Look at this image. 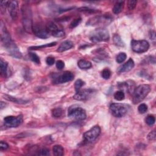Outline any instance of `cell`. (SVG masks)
Listing matches in <instances>:
<instances>
[{
	"label": "cell",
	"instance_id": "cell-1",
	"mask_svg": "<svg viewBox=\"0 0 156 156\" xmlns=\"http://www.w3.org/2000/svg\"><path fill=\"white\" fill-rule=\"evenodd\" d=\"M21 11L24 29L27 32H32V14L31 8L28 4H24L22 6Z\"/></svg>",
	"mask_w": 156,
	"mask_h": 156
},
{
	"label": "cell",
	"instance_id": "cell-2",
	"mask_svg": "<svg viewBox=\"0 0 156 156\" xmlns=\"http://www.w3.org/2000/svg\"><path fill=\"white\" fill-rule=\"evenodd\" d=\"M151 91V87L148 84H142L135 88L133 92V102L134 104L140 103Z\"/></svg>",
	"mask_w": 156,
	"mask_h": 156
},
{
	"label": "cell",
	"instance_id": "cell-3",
	"mask_svg": "<svg viewBox=\"0 0 156 156\" xmlns=\"http://www.w3.org/2000/svg\"><path fill=\"white\" fill-rule=\"evenodd\" d=\"M112 21L113 18L110 15L104 14L92 18L87 22V25L90 26L103 27L109 25Z\"/></svg>",
	"mask_w": 156,
	"mask_h": 156
},
{
	"label": "cell",
	"instance_id": "cell-4",
	"mask_svg": "<svg viewBox=\"0 0 156 156\" xmlns=\"http://www.w3.org/2000/svg\"><path fill=\"white\" fill-rule=\"evenodd\" d=\"M109 32L107 29L104 28H98L95 30L90 36V39L95 43L106 41L109 40Z\"/></svg>",
	"mask_w": 156,
	"mask_h": 156
},
{
	"label": "cell",
	"instance_id": "cell-5",
	"mask_svg": "<svg viewBox=\"0 0 156 156\" xmlns=\"http://www.w3.org/2000/svg\"><path fill=\"white\" fill-rule=\"evenodd\" d=\"M68 116L77 120H84L87 117L86 110L77 105H73L69 107Z\"/></svg>",
	"mask_w": 156,
	"mask_h": 156
},
{
	"label": "cell",
	"instance_id": "cell-6",
	"mask_svg": "<svg viewBox=\"0 0 156 156\" xmlns=\"http://www.w3.org/2000/svg\"><path fill=\"white\" fill-rule=\"evenodd\" d=\"M110 110L113 116L117 118L123 117L128 112V108L124 104L113 103L110 106Z\"/></svg>",
	"mask_w": 156,
	"mask_h": 156
},
{
	"label": "cell",
	"instance_id": "cell-7",
	"mask_svg": "<svg viewBox=\"0 0 156 156\" xmlns=\"http://www.w3.org/2000/svg\"><path fill=\"white\" fill-rule=\"evenodd\" d=\"M131 47L133 50L137 53L146 52L149 48V44L146 40H135L131 41Z\"/></svg>",
	"mask_w": 156,
	"mask_h": 156
},
{
	"label": "cell",
	"instance_id": "cell-8",
	"mask_svg": "<svg viewBox=\"0 0 156 156\" xmlns=\"http://www.w3.org/2000/svg\"><path fill=\"white\" fill-rule=\"evenodd\" d=\"M101 134V128L99 126H95L84 134V139L87 142L91 143L94 142Z\"/></svg>",
	"mask_w": 156,
	"mask_h": 156
},
{
	"label": "cell",
	"instance_id": "cell-9",
	"mask_svg": "<svg viewBox=\"0 0 156 156\" xmlns=\"http://www.w3.org/2000/svg\"><path fill=\"white\" fill-rule=\"evenodd\" d=\"M32 32L39 38L47 39L50 37V34L48 32L46 27H44L40 23L33 24Z\"/></svg>",
	"mask_w": 156,
	"mask_h": 156
},
{
	"label": "cell",
	"instance_id": "cell-10",
	"mask_svg": "<svg viewBox=\"0 0 156 156\" xmlns=\"http://www.w3.org/2000/svg\"><path fill=\"white\" fill-rule=\"evenodd\" d=\"M23 116H8L4 118V124L8 128H17L23 123Z\"/></svg>",
	"mask_w": 156,
	"mask_h": 156
},
{
	"label": "cell",
	"instance_id": "cell-11",
	"mask_svg": "<svg viewBox=\"0 0 156 156\" xmlns=\"http://www.w3.org/2000/svg\"><path fill=\"white\" fill-rule=\"evenodd\" d=\"M46 29L48 32L55 37H61L64 36L65 32L62 29H59L57 25L52 21H49L46 23Z\"/></svg>",
	"mask_w": 156,
	"mask_h": 156
},
{
	"label": "cell",
	"instance_id": "cell-12",
	"mask_svg": "<svg viewBox=\"0 0 156 156\" xmlns=\"http://www.w3.org/2000/svg\"><path fill=\"white\" fill-rule=\"evenodd\" d=\"M1 41L4 45V46L6 48L7 46H8L9 44H10L12 42V40L10 35L9 32L8 31V30L6 28L5 25H4V23L3 21L1 22Z\"/></svg>",
	"mask_w": 156,
	"mask_h": 156
},
{
	"label": "cell",
	"instance_id": "cell-13",
	"mask_svg": "<svg viewBox=\"0 0 156 156\" xmlns=\"http://www.w3.org/2000/svg\"><path fill=\"white\" fill-rule=\"evenodd\" d=\"M74 79L73 74L70 71H65L62 75H59V76L55 77L54 83L55 84H63L67 82L71 81Z\"/></svg>",
	"mask_w": 156,
	"mask_h": 156
},
{
	"label": "cell",
	"instance_id": "cell-14",
	"mask_svg": "<svg viewBox=\"0 0 156 156\" xmlns=\"http://www.w3.org/2000/svg\"><path fill=\"white\" fill-rule=\"evenodd\" d=\"M94 91V90L90 88L79 90V92H77V93L74 95L73 98L78 101L87 100L91 97Z\"/></svg>",
	"mask_w": 156,
	"mask_h": 156
},
{
	"label": "cell",
	"instance_id": "cell-15",
	"mask_svg": "<svg viewBox=\"0 0 156 156\" xmlns=\"http://www.w3.org/2000/svg\"><path fill=\"white\" fill-rule=\"evenodd\" d=\"M8 10L12 19L15 20L19 17V3L17 1H10L8 5Z\"/></svg>",
	"mask_w": 156,
	"mask_h": 156
},
{
	"label": "cell",
	"instance_id": "cell-16",
	"mask_svg": "<svg viewBox=\"0 0 156 156\" xmlns=\"http://www.w3.org/2000/svg\"><path fill=\"white\" fill-rule=\"evenodd\" d=\"M6 48L8 50L9 53L11 56H12L14 57L17 59H20L22 57V55L20 50H19V48L15 45V43L12 41L10 44L6 47Z\"/></svg>",
	"mask_w": 156,
	"mask_h": 156
},
{
	"label": "cell",
	"instance_id": "cell-17",
	"mask_svg": "<svg viewBox=\"0 0 156 156\" xmlns=\"http://www.w3.org/2000/svg\"><path fill=\"white\" fill-rule=\"evenodd\" d=\"M134 62L133 59L130 58L126 63L123 64L121 67L119 69V73H125V72H128L130 71L134 67Z\"/></svg>",
	"mask_w": 156,
	"mask_h": 156
},
{
	"label": "cell",
	"instance_id": "cell-18",
	"mask_svg": "<svg viewBox=\"0 0 156 156\" xmlns=\"http://www.w3.org/2000/svg\"><path fill=\"white\" fill-rule=\"evenodd\" d=\"M73 46H74V45L72 41H71L70 40H66V41H64V42H62L61 44V45L59 46L57 51L59 52H62L70 50L71 48H72L73 47Z\"/></svg>",
	"mask_w": 156,
	"mask_h": 156
},
{
	"label": "cell",
	"instance_id": "cell-19",
	"mask_svg": "<svg viewBox=\"0 0 156 156\" xmlns=\"http://www.w3.org/2000/svg\"><path fill=\"white\" fill-rule=\"evenodd\" d=\"M0 70H1V75L4 77H8L9 75V68H8V62L4 61L1 59L0 61Z\"/></svg>",
	"mask_w": 156,
	"mask_h": 156
},
{
	"label": "cell",
	"instance_id": "cell-20",
	"mask_svg": "<svg viewBox=\"0 0 156 156\" xmlns=\"http://www.w3.org/2000/svg\"><path fill=\"white\" fill-rule=\"evenodd\" d=\"M124 6V1H118L116 2L113 8V12L115 14H119L121 13Z\"/></svg>",
	"mask_w": 156,
	"mask_h": 156
},
{
	"label": "cell",
	"instance_id": "cell-21",
	"mask_svg": "<svg viewBox=\"0 0 156 156\" xmlns=\"http://www.w3.org/2000/svg\"><path fill=\"white\" fill-rule=\"evenodd\" d=\"M77 65L82 70H86V69H89L92 67V63L90 62H89L86 60L81 59L80 61L77 62Z\"/></svg>",
	"mask_w": 156,
	"mask_h": 156
},
{
	"label": "cell",
	"instance_id": "cell-22",
	"mask_svg": "<svg viewBox=\"0 0 156 156\" xmlns=\"http://www.w3.org/2000/svg\"><path fill=\"white\" fill-rule=\"evenodd\" d=\"M52 152L56 156H62L64 155V149L61 145H55L52 148Z\"/></svg>",
	"mask_w": 156,
	"mask_h": 156
},
{
	"label": "cell",
	"instance_id": "cell-23",
	"mask_svg": "<svg viewBox=\"0 0 156 156\" xmlns=\"http://www.w3.org/2000/svg\"><path fill=\"white\" fill-rule=\"evenodd\" d=\"M113 43H115V45H117L118 46L123 47L124 46V43L123 42V41L122 40L121 38L120 37V36L118 34H115L113 35Z\"/></svg>",
	"mask_w": 156,
	"mask_h": 156
},
{
	"label": "cell",
	"instance_id": "cell-24",
	"mask_svg": "<svg viewBox=\"0 0 156 156\" xmlns=\"http://www.w3.org/2000/svg\"><path fill=\"white\" fill-rule=\"evenodd\" d=\"M64 110L61 107H57L52 110V115L55 118H60L62 116Z\"/></svg>",
	"mask_w": 156,
	"mask_h": 156
},
{
	"label": "cell",
	"instance_id": "cell-25",
	"mask_svg": "<svg viewBox=\"0 0 156 156\" xmlns=\"http://www.w3.org/2000/svg\"><path fill=\"white\" fill-rule=\"evenodd\" d=\"M4 99H7L9 101H12V102H14V103H25V101H23L21 99H17L15 97H12V96H10V95H5L4 97Z\"/></svg>",
	"mask_w": 156,
	"mask_h": 156
},
{
	"label": "cell",
	"instance_id": "cell-26",
	"mask_svg": "<svg viewBox=\"0 0 156 156\" xmlns=\"http://www.w3.org/2000/svg\"><path fill=\"white\" fill-rule=\"evenodd\" d=\"M78 10L82 12H86V13H88V14H95L99 12L97 9H91V8H87V7L80 8L78 9Z\"/></svg>",
	"mask_w": 156,
	"mask_h": 156
},
{
	"label": "cell",
	"instance_id": "cell-27",
	"mask_svg": "<svg viewBox=\"0 0 156 156\" xmlns=\"http://www.w3.org/2000/svg\"><path fill=\"white\" fill-rule=\"evenodd\" d=\"M57 44L56 42H52L50 43H48L46 45H41V46H32L29 48V50H39L41 48H47V47H51L53 46H55Z\"/></svg>",
	"mask_w": 156,
	"mask_h": 156
},
{
	"label": "cell",
	"instance_id": "cell-28",
	"mask_svg": "<svg viewBox=\"0 0 156 156\" xmlns=\"http://www.w3.org/2000/svg\"><path fill=\"white\" fill-rule=\"evenodd\" d=\"M126 57H127L126 54L125 52H120L117 55V58H116V61L118 64H121L125 61Z\"/></svg>",
	"mask_w": 156,
	"mask_h": 156
},
{
	"label": "cell",
	"instance_id": "cell-29",
	"mask_svg": "<svg viewBox=\"0 0 156 156\" xmlns=\"http://www.w3.org/2000/svg\"><path fill=\"white\" fill-rule=\"evenodd\" d=\"M29 56L30 59H31V60L33 62L37 64H40V58L37 55H36L35 53L29 52Z\"/></svg>",
	"mask_w": 156,
	"mask_h": 156
},
{
	"label": "cell",
	"instance_id": "cell-30",
	"mask_svg": "<svg viewBox=\"0 0 156 156\" xmlns=\"http://www.w3.org/2000/svg\"><path fill=\"white\" fill-rule=\"evenodd\" d=\"M114 98L117 101H122L125 98L124 93L123 91H117L114 94Z\"/></svg>",
	"mask_w": 156,
	"mask_h": 156
},
{
	"label": "cell",
	"instance_id": "cell-31",
	"mask_svg": "<svg viewBox=\"0 0 156 156\" xmlns=\"http://www.w3.org/2000/svg\"><path fill=\"white\" fill-rule=\"evenodd\" d=\"M85 85V83L84 81H82L81 79H77L75 84V88L76 92H79V90H81V87Z\"/></svg>",
	"mask_w": 156,
	"mask_h": 156
},
{
	"label": "cell",
	"instance_id": "cell-32",
	"mask_svg": "<svg viewBox=\"0 0 156 156\" xmlns=\"http://www.w3.org/2000/svg\"><path fill=\"white\" fill-rule=\"evenodd\" d=\"M101 76L103 77V78H104V79H109L111 76V71L108 68H105L102 71Z\"/></svg>",
	"mask_w": 156,
	"mask_h": 156
},
{
	"label": "cell",
	"instance_id": "cell-33",
	"mask_svg": "<svg viewBox=\"0 0 156 156\" xmlns=\"http://www.w3.org/2000/svg\"><path fill=\"white\" fill-rule=\"evenodd\" d=\"M155 118L154 116L151 115L147 116V117L145 119L146 123L149 126H153L155 123Z\"/></svg>",
	"mask_w": 156,
	"mask_h": 156
},
{
	"label": "cell",
	"instance_id": "cell-34",
	"mask_svg": "<svg viewBox=\"0 0 156 156\" xmlns=\"http://www.w3.org/2000/svg\"><path fill=\"white\" fill-rule=\"evenodd\" d=\"M81 21H82V19H81V18H77V19H75L73 21H72L70 23V28L71 29H73V28H76V26H77L81 23Z\"/></svg>",
	"mask_w": 156,
	"mask_h": 156
},
{
	"label": "cell",
	"instance_id": "cell-35",
	"mask_svg": "<svg viewBox=\"0 0 156 156\" xmlns=\"http://www.w3.org/2000/svg\"><path fill=\"white\" fill-rule=\"evenodd\" d=\"M138 110L140 113H145L148 110V106L145 104H141L139 107H138Z\"/></svg>",
	"mask_w": 156,
	"mask_h": 156
},
{
	"label": "cell",
	"instance_id": "cell-36",
	"mask_svg": "<svg viewBox=\"0 0 156 156\" xmlns=\"http://www.w3.org/2000/svg\"><path fill=\"white\" fill-rule=\"evenodd\" d=\"M137 4V1L136 0H130L128 1V9L130 10H132L135 9L136 7V5Z\"/></svg>",
	"mask_w": 156,
	"mask_h": 156
},
{
	"label": "cell",
	"instance_id": "cell-37",
	"mask_svg": "<svg viewBox=\"0 0 156 156\" xmlns=\"http://www.w3.org/2000/svg\"><path fill=\"white\" fill-rule=\"evenodd\" d=\"M155 137H156V134H155V130L150 132L149 134L148 135V139L149 141H155Z\"/></svg>",
	"mask_w": 156,
	"mask_h": 156
},
{
	"label": "cell",
	"instance_id": "cell-38",
	"mask_svg": "<svg viewBox=\"0 0 156 156\" xmlns=\"http://www.w3.org/2000/svg\"><path fill=\"white\" fill-rule=\"evenodd\" d=\"M39 154L40 155H50V150L46 148H43L40 150Z\"/></svg>",
	"mask_w": 156,
	"mask_h": 156
},
{
	"label": "cell",
	"instance_id": "cell-39",
	"mask_svg": "<svg viewBox=\"0 0 156 156\" xmlns=\"http://www.w3.org/2000/svg\"><path fill=\"white\" fill-rule=\"evenodd\" d=\"M56 67L58 70H62L64 67H65V64L62 61H61V60H59V61H57L56 62Z\"/></svg>",
	"mask_w": 156,
	"mask_h": 156
},
{
	"label": "cell",
	"instance_id": "cell-40",
	"mask_svg": "<svg viewBox=\"0 0 156 156\" xmlns=\"http://www.w3.org/2000/svg\"><path fill=\"white\" fill-rule=\"evenodd\" d=\"M9 148V145L5 142L1 141L0 143V149L1 150H6Z\"/></svg>",
	"mask_w": 156,
	"mask_h": 156
},
{
	"label": "cell",
	"instance_id": "cell-41",
	"mask_svg": "<svg viewBox=\"0 0 156 156\" xmlns=\"http://www.w3.org/2000/svg\"><path fill=\"white\" fill-rule=\"evenodd\" d=\"M46 62L48 65H52L55 62V59L52 57H47L46 60Z\"/></svg>",
	"mask_w": 156,
	"mask_h": 156
},
{
	"label": "cell",
	"instance_id": "cell-42",
	"mask_svg": "<svg viewBox=\"0 0 156 156\" xmlns=\"http://www.w3.org/2000/svg\"><path fill=\"white\" fill-rule=\"evenodd\" d=\"M9 1H2L0 3L1 4V8L2 10H4L8 8V5H9Z\"/></svg>",
	"mask_w": 156,
	"mask_h": 156
},
{
	"label": "cell",
	"instance_id": "cell-43",
	"mask_svg": "<svg viewBox=\"0 0 156 156\" xmlns=\"http://www.w3.org/2000/svg\"><path fill=\"white\" fill-rule=\"evenodd\" d=\"M149 38L152 40H155V31H150L149 32Z\"/></svg>",
	"mask_w": 156,
	"mask_h": 156
},
{
	"label": "cell",
	"instance_id": "cell-44",
	"mask_svg": "<svg viewBox=\"0 0 156 156\" xmlns=\"http://www.w3.org/2000/svg\"><path fill=\"white\" fill-rule=\"evenodd\" d=\"M5 106H6L5 103H4L3 101H1V109H3L4 107H5Z\"/></svg>",
	"mask_w": 156,
	"mask_h": 156
}]
</instances>
